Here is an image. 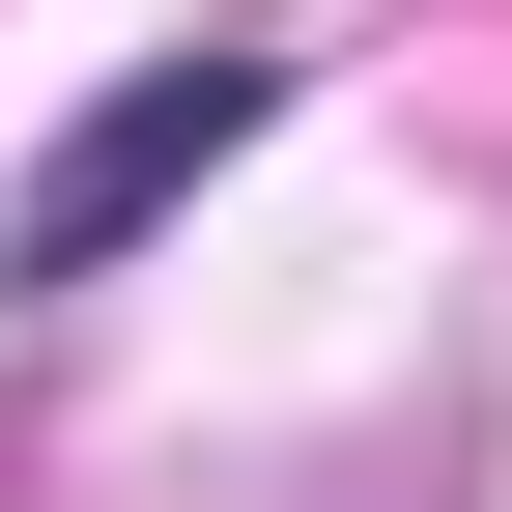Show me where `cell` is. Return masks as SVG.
I'll use <instances>...</instances> for the list:
<instances>
[{
	"mask_svg": "<svg viewBox=\"0 0 512 512\" xmlns=\"http://www.w3.org/2000/svg\"><path fill=\"white\" fill-rule=\"evenodd\" d=\"M256 114H285V57H143V86H114L86 143L0 200V256H29V285H114V256H143V228H171V200L256 143Z\"/></svg>",
	"mask_w": 512,
	"mask_h": 512,
	"instance_id": "6da1fadb",
	"label": "cell"
}]
</instances>
